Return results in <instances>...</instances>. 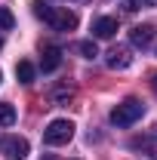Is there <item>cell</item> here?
I'll return each instance as SVG.
<instances>
[{"instance_id": "obj_1", "label": "cell", "mask_w": 157, "mask_h": 160, "mask_svg": "<svg viewBox=\"0 0 157 160\" xmlns=\"http://www.w3.org/2000/svg\"><path fill=\"white\" fill-rule=\"evenodd\" d=\"M34 12H37L53 31H74V28H77V12H71L68 6H43V3H37Z\"/></svg>"}, {"instance_id": "obj_2", "label": "cell", "mask_w": 157, "mask_h": 160, "mask_svg": "<svg viewBox=\"0 0 157 160\" xmlns=\"http://www.w3.org/2000/svg\"><path fill=\"white\" fill-rule=\"evenodd\" d=\"M142 114H145V105L139 99H123L117 108L111 111V123H114V126H133Z\"/></svg>"}, {"instance_id": "obj_3", "label": "cell", "mask_w": 157, "mask_h": 160, "mask_svg": "<svg viewBox=\"0 0 157 160\" xmlns=\"http://www.w3.org/2000/svg\"><path fill=\"white\" fill-rule=\"evenodd\" d=\"M74 139V123L71 120H65V117H59V120H53L46 129H43V142L49 145V148H59V145H68V142Z\"/></svg>"}, {"instance_id": "obj_4", "label": "cell", "mask_w": 157, "mask_h": 160, "mask_svg": "<svg viewBox=\"0 0 157 160\" xmlns=\"http://www.w3.org/2000/svg\"><path fill=\"white\" fill-rule=\"evenodd\" d=\"M28 151H31L28 139H22V136H0V154H3V157L25 160V157H28Z\"/></svg>"}, {"instance_id": "obj_5", "label": "cell", "mask_w": 157, "mask_h": 160, "mask_svg": "<svg viewBox=\"0 0 157 160\" xmlns=\"http://www.w3.org/2000/svg\"><path fill=\"white\" fill-rule=\"evenodd\" d=\"M154 37H157V25H151V22L136 25V28L129 31V40H133V46H139V49H148V46L154 43Z\"/></svg>"}, {"instance_id": "obj_6", "label": "cell", "mask_w": 157, "mask_h": 160, "mask_svg": "<svg viewBox=\"0 0 157 160\" xmlns=\"http://www.w3.org/2000/svg\"><path fill=\"white\" fill-rule=\"evenodd\" d=\"M129 62H133V56H129L126 46H114V49H108V56H105V65H108L111 71H123V68H129Z\"/></svg>"}, {"instance_id": "obj_7", "label": "cell", "mask_w": 157, "mask_h": 160, "mask_svg": "<svg viewBox=\"0 0 157 160\" xmlns=\"http://www.w3.org/2000/svg\"><path fill=\"white\" fill-rule=\"evenodd\" d=\"M114 34H117V19L102 16V19L93 22V37H96V40H111Z\"/></svg>"}, {"instance_id": "obj_8", "label": "cell", "mask_w": 157, "mask_h": 160, "mask_svg": "<svg viewBox=\"0 0 157 160\" xmlns=\"http://www.w3.org/2000/svg\"><path fill=\"white\" fill-rule=\"evenodd\" d=\"M59 65H62V49H59V46H46V49H43V62H40V68L49 74V71H56Z\"/></svg>"}, {"instance_id": "obj_9", "label": "cell", "mask_w": 157, "mask_h": 160, "mask_svg": "<svg viewBox=\"0 0 157 160\" xmlns=\"http://www.w3.org/2000/svg\"><path fill=\"white\" fill-rule=\"evenodd\" d=\"M49 99H53V105H68L74 99V86L71 83H56L53 92H49Z\"/></svg>"}, {"instance_id": "obj_10", "label": "cell", "mask_w": 157, "mask_h": 160, "mask_svg": "<svg viewBox=\"0 0 157 160\" xmlns=\"http://www.w3.org/2000/svg\"><path fill=\"white\" fill-rule=\"evenodd\" d=\"M74 52H80L83 59H96L99 46H96V40H77V43H74Z\"/></svg>"}, {"instance_id": "obj_11", "label": "cell", "mask_w": 157, "mask_h": 160, "mask_svg": "<svg viewBox=\"0 0 157 160\" xmlns=\"http://www.w3.org/2000/svg\"><path fill=\"white\" fill-rule=\"evenodd\" d=\"M34 74H37V71H34V65H31V62H19V68H16L19 83H25V86H28V83H34Z\"/></svg>"}, {"instance_id": "obj_12", "label": "cell", "mask_w": 157, "mask_h": 160, "mask_svg": "<svg viewBox=\"0 0 157 160\" xmlns=\"http://www.w3.org/2000/svg\"><path fill=\"white\" fill-rule=\"evenodd\" d=\"M16 123V108L9 102H0V126H13Z\"/></svg>"}, {"instance_id": "obj_13", "label": "cell", "mask_w": 157, "mask_h": 160, "mask_svg": "<svg viewBox=\"0 0 157 160\" xmlns=\"http://www.w3.org/2000/svg\"><path fill=\"white\" fill-rule=\"evenodd\" d=\"M13 25H16V16L6 6H0V31H13Z\"/></svg>"}, {"instance_id": "obj_14", "label": "cell", "mask_w": 157, "mask_h": 160, "mask_svg": "<svg viewBox=\"0 0 157 160\" xmlns=\"http://www.w3.org/2000/svg\"><path fill=\"white\" fill-rule=\"evenodd\" d=\"M133 3H136V9L139 6H157V0H133Z\"/></svg>"}, {"instance_id": "obj_15", "label": "cell", "mask_w": 157, "mask_h": 160, "mask_svg": "<svg viewBox=\"0 0 157 160\" xmlns=\"http://www.w3.org/2000/svg\"><path fill=\"white\" fill-rule=\"evenodd\" d=\"M151 89L157 92V74H151Z\"/></svg>"}, {"instance_id": "obj_16", "label": "cell", "mask_w": 157, "mask_h": 160, "mask_svg": "<svg viewBox=\"0 0 157 160\" xmlns=\"http://www.w3.org/2000/svg\"><path fill=\"white\" fill-rule=\"evenodd\" d=\"M151 139H154V142H157V126H154V129H151Z\"/></svg>"}, {"instance_id": "obj_17", "label": "cell", "mask_w": 157, "mask_h": 160, "mask_svg": "<svg viewBox=\"0 0 157 160\" xmlns=\"http://www.w3.org/2000/svg\"><path fill=\"white\" fill-rule=\"evenodd\" d=\"M0 49H3V37H0Z\"/></svg>"}, {"instance_id": "obj_18", "label": "cell", "mask_w": 157, "mask_h": 160, "mask_svg": "<svg viewBox=\"0 0 157 160\" xmlns=\"http://www.w3.org/2000/svg\"><path fill=\"white\" fill-rule=\"evenodd\" d=\"M0 83H3V71H0Z\"/></svg>"}]
</instances>
